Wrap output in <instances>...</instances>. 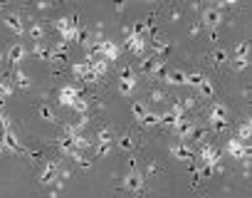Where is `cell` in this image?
Instances as JSON below:
<instances>
[{
    "mask_svg": "<svg viewBox=\"0 0 252 198\" xmlns=\"http://www.w3.org/2000/svg\"><path fill=\"white\" fill-rule=\"evenodd\" d=\"M79 97H82V92H79L77 84H64V87L57 92V104L64 107V109H72Z\"/></svg>",
    "mask_w": 252,
    "mask_h": 198,
    "instance_id": "277c9868",
    "label": "cell"
},
{
    "mask_svg": "<svg viewBox=\"0 0 252 198\" xmlns=\"http://www.w3.org/2000/svg\"><path fill=\"white\" fill-rule=\"evenodd\" d=\"M32 55L37 60H52V45H47V42H32Z\"/></svg>",
    "mask_w": 252,
    "mask_h": 198,
    "instance_id": "ffe728a7",
    "label": "cell"
},
{
    "mask_svg": "<svg viewBox=\"0 0 252 198\" xmlns=\"http://www.w3.org/2000/svg\"><path fill=\"white\" fill-rule=\"evenodd\" d=\"M227 57H230V55H227L225 50H218V52H213V55H210V60H213L215 65H222V62H227Z\"/></svg>",
    "mask_w": 252,
    "mask_h": 198,
    "instance_id": "d6a6232c",
    "label": "cell"
},
{
    "mask_svg": "<svg viewBox=\"0 0 252 198\" xmlns=\"http://www.w3.org/2000/svg\"><path fill=\"white\" fill-rule=\"evenodd\" d=\"M72 74H74V79H82V82H89V84H96L101 77H96L92 69H89V65L82 60V62H74L72 65Z\"/></svg>",
    "mask_w": 252,
    "mask_h": 198,
    "instance_id": "30bf717a",
    "label": "cell"
},
{
    "mask_svg": "<svg viewBox=\"0 0 252 198\" xmlns=\"http://www.w3.org/2000/svg\"><path fill=\"white\" fill-rule=\"evenodd\" d=\"M5 55H8V60H10L13 65H20V62L25 60V55H28V47H25L23 42H13Z\"/></svg>",
    "mask_w": 252,
    "mask_h": 198,
    "instance_id": "e0dca14e",
    "label": "cell"
},
{
    "mask_svg": "<svg viewBox=\"0 0 252 198\" xmlns=\"http://www.w3.org/2000/svg\"><path fill=\"white\" fill-rule=\"evenodd\" d=\"M168 154H171V159H176V161H190V159H193L190 146H188V144H183V141L171 144V146H168Z\"/></svg>",
    "mask_w": 252,
    "mask_h": 198,
    "instance_id": "9a60e30c",
    "label": "cell"
},
{
    "mask_svg": "<svg viewBox=\"0 0 252 198\" xmlns=\"http://www.w3.org/2000/svg\"><path fill=\"white\" fill-rule=\"evenodd\" d=\"M151 97H154V102H166V99H168V97H166V92H161V89H154V92H151Z\"/></svg>",
    "mask_w": 252,
    "mask_h": 198,
    "instance_id": "836d02e7",
    "label": "cell"
},
{
    "mask_svg": "<svg viewBox=\"0 0 252 198\" xmlns=\"http://www.w3.org/2000/svg\"><path fill=\"white\" fill-rule=\"evenodd\" d=\"M200 164H203V168H210V171H215L220 166V151H218L215 144H203V149H200Z\"/></svg>",
    "mask_w": 252,
    "mask_h": 198,
    "instance_id": "8992f818",
    "label": "cell"
},
{
    "mask_svg": "<svg viewBox=\"0 0 252 198\" xmlns=\"http://www.w3.org/2000/svg\"><path fill=\"white\" fill-rule=\"evenodd\" d=\"M0 154H3V141H0Z\"/></svg>",
    "mask_w": 252,
    "mask_h": 198,
    "instance_id": "74e56055",
    "label": "cell"
},
{
    "mask_svg": "<svg viewBox=\"0 0 252 198\" xmlns=\"http://www.w3.org/2000/svg\"><path fill=\"white\" fill-rule=\"evenodd\" d=\"M151 173H158V166H156V164H149V166H146V173H144V176H151Z\"/></svg>",
    "mask_w": 252,
    "mask_h": 198,
    "instance_id": "8d00e7d4",
    "label": "cell"
},
{
    "mask_svg": "<svg viewBox=\"0 0 252 198\" xmlns=\"http://www.w3.org/2000/svg\"><path fill=\"white\" fill-rule=\"evenodd\" d=\"M134 89H136V72H134L131 67H124V69L119 72V92H121L124 97H129Z\"/></svg>",
    "mask_w": 252,
    "mask_h": 198,
    "instance_id": "52a82bcc",
    "label": "cell"
},
{
    "mask_svg": "<svg viewBox=\"0 0 252 198\" xmlns=\"http://www.w3.org/2000/svg\"><path fill=\"white\" fill-rule=\"evenodd\" d=\"M0 62H3V52H0Z\"/></svg>",
    "mask_w": 252,
    "mask_h": 198,
    "instance_id": "f35d334b",
    "label": "cell"
},
{
    "mask_svg": "<svg viewBox=\"0 0 252 198\" xmlns=\"http://www.w3.org/2000/svg\"><path fill=\"white\" fill-rule=\"evenodd\" d=\"M250 136H252V127H250L247 122H245V124H240V129H237V136H235V139H240L242 144H247V141H250Z\"/></svg>",
    "mask_w": 252,
    "mask_h": 198,
    "instance_id": "f1b7e54d",
    "label": "cell"
},
{
    "mask_svg": "<svg viewBox=\"0 0 252 198\" xmlns=\"http://www.w3.org/2000/svg\"><path fill=\"white\" fill-rule=\"evenodd\" d=\"M151 47H154V57H158V60H163V57L171 52V45H166V42L158 40V37H151Z\"/></svg>",
    "mask_w": 252,
    "mask_h": 198,
    "instance_id": "7402d4cb",
    "label": "cell"
},
{
    "mask_svg": "<svg viewBox=\"0 0 252 198\" xmlns=\"http://www.w3.org/2000/svg\"><path fill=\"white\" fill-rule=\"evenodd\" d=\"M230 67H232L235 72H245V69L250 67V60H230Z\"/></svg>",
    "mask_w": 252,
    "mask_h": 198,
    "instance_id": "1f68e13d",
    "label": "cell"
},
{
    "mask_svg": "<svg viewBox=\"0 0 252 198\" xmlns=\"http://www.w3.org/2000/svg\"><path fill=\"white\" fill-rule=\"evenodd\" d=\"M203 77H205V74H200V72H190V74H186V87L198 89V87H200V82H203Z\"/></svg>",
    "mask_w": 252,
    "mask_h": 198,
    "instance_id": "83f0119b",
    "label": "cell"
},
{
    "mask_svg": "<svg viewBox=\"0 0 252 198\" xmlns=\"http://www.w3.org/2000/svg\"><path fill=\"white\" fill-rule=\"evenodd\" d=\"M200 23H203L208 30H218V25L222 23L220 8H218V5H208V8L203 10V15H200Z\"/></svg>",
    "mask_w": 252,
    "mask_h": 198,
    "instance_id": "9c48e42d",
    "label": "cell"
},
{
    "mask_svg": "<svg viewBox=\"0 0 252 198\" xmlns=\"http://www.w3.org/2000/svg\"><path fill=\"white\" fill-rule=\"evenodd\" d=\"M116 144H119V149H124V151H131L134 146H136V141H134V136L131 134H121L119 139H114Z\"/></svg>",
    "mask_w": 252,
    "mask_h": 198,
    "instance_id": "d4e9b609",
    "label": "cell"
},
{
    "mask_svg": "<svg viewBox=\"0 0 252 198\" xmlns=\"http://www.w3.org/2000/svg\"><path fill=\"white\" fill-rule=\"evenodd\" d=\"M171 129H173L176 136L183 141V139H190V136H193V132H195V122H190L188 117H183V119H178Z\"/></svg>",
    "mask_w": 252,
    "mask_h": 198,
    "instance_id": "4fadbf2b",
    "label": "cell"
},
{
    "mask_svg": "<svg viewBox=\"0 0 252 198\" xmlns=\"http://www.w3.org/2000/svg\"><path fill=\"white\" fill-rule=\"evenodd\" d=\"M60 176H62V171H60V161H47L45 168H42V173H40V183H42V186H52Z\"/></svg>",
    "mask_w": 252,
    "mask_h": 198,
    "instance_id": "7c38bea8",
    "label": "cell"
},
{
    "mask_svg": "<svg viewBox=\"0 0 252 198\" xmlns=\"http://www.w3.org/2000/svg\"><path fill=\"white\" fill-rule=\"evenodd\" d=\"M0 127H3V132H10V129H13V122H10L5 114H0Z\"/></svg>",
    "mask_w": 252,
    "mask_h": 198,
    "instance_id": "d590c367",
    "label": "cell"
},
{
    "mask_svg": "<svg viewBox=\"0 0 252 198\" xmlns=\"http://www.w3.org/2000/svg\"><path fill=\"white\" fill-rule=\"evenodd\" d=\"M0 141H3V151H13V154H20L23 151V146H20V141H18V136H15L13 129L10 132H0Z\"/></svg>",
    "mask_w": 252,
    "mask_h": 198,
    "instance_id": "2e32d148",
    "label": "cell"
},
{
    "mask_svg": "<svg viewBox=\"0 0 252 198\" xmlns=\"http://www.w3.org/2000/svg\"><path fill=\"white\" fill-rule=\"evenodd\" d=\"M225 151H227V156H230V159H237V161H240V159H245V156L250 154V144H242L240 139H235V136H232V139H227Z\"/></svg>",
    "mask_w": 252,
    "mask_h": 198,
    "instance_id": "8fae6325",
    "label": "cell"
},
{
    "mask_svg": "<svg viewBox=\"0 0 252 198\" xmlns=\"http://www.w3.org/2000/svg\"><path fill=\"white\" fill-rule=\"evenodd\" d=\"M3 25H5V28H8L13 35H18V37H23V35H25V20H23L18 13H10V15H5Z\"/></svg>",
    "mask_w": 252,
    "mask_h": 198,
    "instance_id": "5bb4252c",
    "label": "cell"
},
{
    "mask_svg": "<svg viewBox=\"0 0 252 198\" xmlns=\"http://www.w3.org/2000/svg\"><path fill=\"white\" fill-rule=\"evenodd\" d=\"M25 33L30 35V40H32V42H45V25H42V23L32 20V23L25 28Z\"/></svg>",
    "mask_w": 252,
    "mask_h": 198,
    "instance_id": "d6986e66",
    "label": "cell"
},
{
    "mask_svg": "<svg viewBox=\"0 0 252 198\" xmlns=\"http://www.w3.org/2000/svg\"><path fill=\"white\" fill-rule=\"evenodd\" d=\"M0 13H3V5H0Z\"/></svg>",
    "mask_w": 252,
    "mask_h": 198,
    "instance_id": "ab89813d",
    "label": "cell"
},
{
    "mask_svg": "<svg viewBox=\"0 0 252 198\" xmlns=\"http://www.w3.org/2000/svg\"><path fill=\"white\" fill-rule=\"evenodd\" d=\"M55 30L62 35V42H82V30H79V25H77V18H69V15H64V18H57V23H55Z\"/></svg>",
    "mask_w": 252,
    "mask_h": 198,
    "instance_id": "6da1fadb",
    "label": "cell"
},
{
    "mask_svg": "<svg viewBox=\"0 0 252 198\" xmlns=\"http://www.w3.org/2000/svg\"><path fill=\"white\" fill-rule=\"evenodd\" d=\"M40 114H42V119H45V122H55V114H52V109H50V107H42V109H40Z\"/></svg>",
    "mask_w": 252,
    "mask_h": 198,
    "instance_id": "e575fe53",
    "label": "cell"
},
{
    "mask_svg": "<svg viewBox=\"0 0 252 198\" xmlns=\"http://www.w3.org/2000/svg\"><path fill=\"white\" fill-rule=\"evenodd\" d=\"M114 146V134L109 129H101L94 139V156H106Z\"/></svg>",
    "mask_w": 252,
    "mask_h": 198,
    "instance_id": "ba28073f",
    "label": "cell"
},
{
    "mask_svg": "<svg viewBox=\"0 0 252 198\" xmlns=\"http://www.w3.org/2000/svg\"><path fill=\"white\" fill-rule=\"evenodd\" d=\"M139 124H141V127H158V124H161V119H158V114H156V112H146V114L139 119Z\"/></svg>",
    "mask_w": 252,
    "mask_h": 198,
    "instance_id": "484cf974",
    "label": "cell"
},
{
    "mask_svg": "<svg viewBox=\"0 0 252 198\" xmlns=\"http://www.w3.org/2000/svg\"><path fill=\"white\" fill-rule=\"evenodd\" d=\"M161 82L168 84V87H183V84H186V72H181V69H171V72H166V74L161 77Z\"/></svg>",
    "mask_w": 252,
    "mask_h": 198,
    "instance_id": "ac0fdd59",
    "label": "cell"
},
{
    "mask_svg": "<svg viewBox=\"0 0 252 198\" xmlns=\"http://www.w3.org/2000/svg\"><path fill=\"white\" fill-rule=\"evenodd\" d=\"M232 60H250V42H247V40H242V42L235 45V50H232Z\"/></svg>",
    "mask_w": 252,
    "mask_h": 198,
    "instance_id": "603a6c76",
    "label": "cell"
},
{
    "mask_svg": "<svg viewBox=\"0 0 252 198\" xmlns=\"http://www.w3.org/2000/svg\"><path fill=\"white\" fill-rule=\"evenodd\" d=\"M208 122H210V129L213 132H222L227 127V107L222 102H213L210 109H208Z\"/></svg>",
    "mask_w": 252,
    "mask_h": 198,
    "instance_id": "7a4b0ae2",
    "label": "cell"
},
{
    "mask_svg": "<svg viewBox=\"0 0 252 198\" xmlns=\"http://www.w3.org/2000/svg\"><path fill=\"white\" fill-rule=\"evenodd\" d=\"M87 109H89V102H87L84 97H79L77 102H74V107H72V112H77L79 117H82V114H87Z\"/></svg>",
    "mask_w": 252,
    "mask_h": 198,
    "instance_id": "4dcf8cb0",
    "label": "cell"
},
{
    "mask_svg": "<svg viewBox=\"0 0 252 198\" xmlns=\"http://www.w3.org/2000/svg\"><path fill=\"white\" fill-rule=\"evenodd\" d=\"M198 92L203 94V97H215V87H213V82L208 79V77H203V82H200V87H198Z\"/></svg>",
    "mask_w": 252,
    "mask_h": 198,
    "instance_id": "4316f807",
    "label": "cell"
},
{
    "mask_svg": "<svg viewBox=\"0 0 252 198\" xmlns=\"http://www.w3.org/2000/svg\"><path fill=\"white\" fill-rule=\"evenodd\" d=\"M146 37H144V28L141 25H136L131 33H129V37H126V47H129V52H134V55H144V50H146Z\"/></svg>",
    "mask_w": 252,
    "mask_h": 198,
    "instance_id": "5b68a950",
    "label": "cell"
},
{
    "mask_svg": "<svg viewBox=\"0 0 252 198\" xmlns=\"http://www.w3.org/2000/svg\"><path fill=\"white\" fill-rule=\"evenodd\" d=\"M13 79L10 77H0V102H5V99L13 94Z\"/></svg>",
    "mask_w": 252,
    "mask_h": 198,
    "instance_id": "cb8c5ba5",
    "label": "cell"
},
{
    "mask_svg": "<svg viewBox=\"0 0 252 198\" xmlns=\"http://www.w3.org/2000/svg\"><path fill=\"white\" fill-rule=\"evenodd\" d=\"M146 112H149V109H146V104H144V102H134V104H131V117H134L136 122H139Z\"/></svg>",
    "mask_w": 252,
    "mask_h": 198,
    "instance_id": "f546056e",
    "label": "cell"
},
{
    "mask_svg": "<svg viewBox=\"0 0 252 198\" xmlns=\"http://www.w3.org/2000/svg\"><path fill=\"white\" fill-rule=\"evenodd\" d=\"M121 188L131 191V193H144V188H146V176H144V171H139L136 166L129 168V173H126L124 181H121Z\"/></svg>",
    "mask_w": 252,
    "mask_h": 198,
    "instance_id": "3957f363",
    "label": "cell"
},
{
    "mask_svg": "<svg viewBox=\"0 0 252 198\" xmlns=\"http://www.w3.org/2000/svg\"><path fill=\"white\" fill-rule=\"evenodd\" d=\"M13 84H18L20 89H30L32 87V79H30V74L25 72V69H15V74H13Z\"/></svg>",
    "mask_w": 252,
    "mask_h": 198,
    "instance_id": "44dd1931",
    "label": "cell"
}]
</instances>
